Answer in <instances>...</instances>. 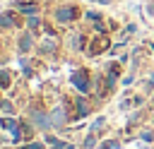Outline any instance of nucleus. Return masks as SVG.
Instances as JSON below:
<instances>
[{
	"label": "nucleus",
	"instance_id": "obj_3",
	"mask_svg": "<svg viewBox=\"0 0 154 149\" xmlns=\"http://www.w3.org/2000/svg\"><path fill=\"white\" fill-rule=\"evenodd\" d=\"M31 120H34V123H36V125H38L41 130H48V127H51V123H53V120H48V118H46L43 113H36V111L31 113Z\"/></svg>",
	"mask_w": 154,
	"mask_h": 149
},
{
	"label": "nucleus",
	"instance_id": "obj_6",
	"mask_svg": "<svg viewBox=\"0 0 154 149\" xmlns=\"http://www.w3.org/2000/svg\"><path fill=\"white\" fill-rule=\"evenodd\" d=\"M17 7H19V12H26V14H34V12H38V5H36V2H19Z\"/></svg>",
	"mask_w": 154,
	"mask_h": 149
},
{
	"label": "nucleus",
	"instance_id": "obj_14",
	"mask_svg": "<svg viewBox=\"0 0 154 149\" xmlns=\"http://www.w3.org/2000/svg\"><path fill=\"white\" fill-rule=\"evenodd\" d=\"M91 144H94V135H89V137H87V139H84V147H87V149H89V147H91Z\"/></svg>",
	"mask_w": 154,
	"mask_h": 149
},
{
	"label": "nucleus",
	"instance_id": "obj_7",
	"mask_svg": "<svg viewBox=\"0 0 154 149\" xmlns=\"http://www.w3.org/2000/svg\"><path fill=\"white\" fill-rule=\"evenodd\" d=\"M0 26H5V29L14 26V19H12V14H2V17H0Z\"/></svg>",
	"mask_w": 154,
	"mask_h": 149
},
{
	"label": "nucleus",
	"instance_id": "obj_8",
	"mask_svg": "<svg viewBox=\"0 0 154 149\" xmlns=\"http://www.w3.org/2000/svg\"><path fill=\"white\" fill-rule=\"evenodd\" d=\"M10 87V72L0 70V89H7Z\"/></svg>",
	"mask_w": 154,
	"mask_h": 149
},
{
	"label": "nucleus",
	"instance_id": "obj_15",
	"mask_svg": "<svg viewBox=\"0 0 154 149\" xmlns=\"http://www.w3.org/2000/svg\"><path fill=\"white\" fill-rule=\"evenodd\" d=\"M26 149H43V144H41V142H31Z\"/></svg>",
	"mask_w": 154,
	"mask_h": 149
},
{
	"label": "nucleus",
	"instance_id": "obj_16",
	"mask_svg": "<svg viewBox=\"0 0 154 149\" xmlns=\"http://www.w3.org/2000/svg\"><path fill=\"white\" fill-rule=\"evenodd\" d=\"M149 14H154V5H149Z\"/></svg>",
	"mask_w": 154,
	"mask_h": 149
},
{
	"label": "nucleus",
	"instance_id": "obj_9",
	"mask_svg": "<svg viewBox=\"0 0 154 149\" xmlns=\"http://www.w3.org/2000/svg\"><path fill=\"white\" fill-rule=\"evenodd\" d=\"M19 46H22V53H26V50L31 48V38H29V36H22V43H19Z\"/></svg>",
	"mask_w": 154,
	"mask_h": 149
},
{
	"label": "nucleus",
	"instance_id": "obj_4",
	"mask_svg": "<svg viewBox=\"0 0 154 149\" xmlns=\"http://www.w3.org/2000/svg\"><path fill=\"white\" fill-rule=\"evenodd\" d=\"M108 48V38L106 36H99V41L94 38V43H91V53H103Z\"/></svg>",
	"mask_w": 154,
	"mask_h": 149
},
{
	"label": "nucleus",
	"instance_id": "obj_5",
	"mask_svg": "<svg viewBox=\"0 0 154 149\" xmlns=\"http://www.w3.org/2000/svg\"><path fill=\"white\" fill-rule=\"evenodd\" d=\"M51 120H53L58 127H63V125H65V111H63V108H55L53 115H51Z\"/></svg>",
	"mask_w": 154,
	"mask_h": 149
},
{
	"label": "nucleus",
	"instance_id": "obj_10",
	"mask_svg": "<svg viewBox=\"0 0 154 149\" xmlns=\"http://www.w3.org/2000/svg\"><path fill=\"white\" fill-rule=\"evenodd\" d=\"M0 127H5V130H14L17 125H14V120H7V118H2V120H0Z\"/></svg>",
	"mask_w": 154,
	"mask_h": 149
},
{
	"label": "nucleus",
	"instance_id": "obj_11",
	"mask_svg": "<svg viewBox=\"0 0 154 149\" xmlns=\"http://www.w3.org/2000/svg\"><path fill=\"white\" fill-rule=\"evenodd\" d=\"M0 108H2V113H14V108H12V103H10V101H2V103H0Z\"/></svg>",
	"mask_w": 154,
	"mask_h": 149
},
{
	"label": "nucleus",
	"instance_id": "obj_2",
	"mask_svg": "<svg viewBox=\"0 0 154 149\" xmlns=\"http://www.w3.org/2000/svg\"><path fill=\"white\" fill-rule=\"evenodd\" d=\"M77 17V7H60L58 12H55V19L58 22H70V19H75Z\"/></svg>",
	"mask_w": 154,
	"mask_h": 149
},
{
	"label": "nucleus",
	"instance_id": "obj_13",
	"mask_svg": "<svg viewBox=\"0 0 154 149\" xmlns=\"http://www.w3.org/2000/svg\"><path fill=\"white\" fill-rule=\"evenodd\" d=\"M113 147H118V144H116V142H103L99 149H113Z\"/></svg>",
	"mask_w": 154,
	"mask_h": 149
},
{
	"label": "nucleus",
	"instance_id": "obj_17",
	"mask_svg": "<svg viewBox=\"0 0 154 149\" xmlns=\"http://www.w3.org/2000/svg\"><path fill=\"white\" fill-rule=\"evenodd\" d=\"M99 2H103V5H108V2H111V0H99Z\"/></svg>",
	"mask_w": 154,
	"mask_h": 149
},
{
	"label": "nucleus",
	"instance_id": "obj_12",
	"mask_svg": "<svg viewBox=\"0 0 154 149\" xmlns=\"http://www.w3.org/2000/svg\"><path fill=\"white\" fill-rule=\"evenodd\" d=\"M142 139H144V142H152V139H154V132H152V130H144V132H142Z\"/></svg>",
	"mask_w": 154,
	"mask_h": 149
},
{
	"label": "nucleus",
	"instance_id": "obj_1",
	"mask_svg": "<svg viewBox=\"0 0 154 149\" xmlns=\"http://www.w3.org/2000/svg\"><path fill=\"white\" fill-rule=\"evenodd\" d=\"M72 84L77 87V91L87 94V91H89V77H87V72H84V70H77V72L72 74Z\"/></svg>",
	"mask_w": 154,
	"mask_h": 149
}]
</instances>
